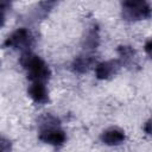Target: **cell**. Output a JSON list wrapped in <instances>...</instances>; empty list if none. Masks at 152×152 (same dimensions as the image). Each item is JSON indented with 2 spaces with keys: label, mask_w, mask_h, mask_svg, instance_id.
I'll list each match as a JSON object with an SVG mask.
<instances>
[{
  "label": "cell",
  "mask_w": 152,
  "mask_h": 152,
  "mask_svg": "<svg viewBox=\"0 0 152 152\" xmlns=\"http://www.w3.org/2000/svg\"><path fill=\"white\" fill-rule=\"evenodd\" d=\"M20 64L27 74V78L31 82H43L45 83L51 75L49 65L37 55L26 51L20 57Z\"/></svg>",
  "instance_id": "6da1fadb"
},
{
  "label": "cell",
  "mask_w": 152,
  "mask_h": 152,
  "mask_svg": "<svg viewBox=\"0 0 152 152\" xmlns=\"http://www.w3.org/2000/svg\"><path fill=\"white\" fill-rule=\"evenodd\" d=\"M151 15V7L147 0H122V17L126 20L135 21L147 19Z\"/></svg>",
  "instance_id": "7a4b0ae2"
},
{
  "label": "cell",
  "mask_w": 152,
  "mask_h": 152,
  "mask_svg": "<svg viewBox=\"0 0 152 152\" xmlns=\"http://www.w3.org/2000/svg\"><path fill=\"white\" fill-rule=\"evenodd\" d=\"M32 43V34L25 27L17 28L13 31L4 42V48L11 49H25L28 48Z\"/></svg>",
  "instance_id": "3957f363"
},
{
  "label": "cell",
  "mask_w": 152,
  "mask_h": 152,
  "mask_svg": "<svg viewBox=\"0 0 152 152\" xmlns=\"http://www.w3.org/2000/svg\"><path fill=\"white\" fill-rule=\"evenodd\" d=\"M39 139L49 145L61 146L65 142L66 135L62 129L58 128V126H52V127L42 128L39 133Z\"/></svg>",
  "instance_id": "277c9868"
},
{
  "label": "cell",
  "mask_w": 152,
  "mask_h": 152,
  "mask_svg": "<svg viewBox=\"0 0 152 152\" xmlns=\"http://www.w3.org/2000/svg\"><path fill=\"white\" fill-rule=\"evenodd\" d=\"M121 68V62L118 59H110L101 62L95 65V75L99 80H108L118 74Z\"/></svg>",
  "instance_id": "5b68a950"
},
{
  "label": "cell",
  "mask_w": 152,
  "mask_h": 152,
  "mask_svg": "<svg viewBox=\"0 0 152 152\" xmlns=\"http://www.w3.org/2000/svg\"><path fill=\"white\" fill-rule=\"evenodd\" d=\"M125 139H126L125 132L119 127H109V128L104 129L101 134L102 142L106 145H109V146L120 145L125 141Z\"/></svg>",
  "instance_id": "8992f818"
},
{
  "label": "cell",
  "mask_w": 152,
  "mask_h": 152,
  "mask_svg": "<svg viewBox=\"0 0 152 152\" xmlns=\"http://www.w3.org/2000/svg\"><path fill=\"white\" fill-rule=\"evenodd\" d=\"M27 93L36 103H45L49 101V91L43 82H32L27 89Z\"/></svg>",
  "instance_id": "52a82bcc"
},
{
  "label": "cell",
  "mask_w": 152,
  "mask_h": 152,
  "mask_svg": "<svg viewBox=\"0 0 152 152\" xmlns=\"http://www.w3.org/2000/svg\"><path fill=\"white\" fill-rule=\"evenodd\" d=\"M95 65H96L95 59L89 56H80V57L75 58V61L72 62L74 71L78 72V74H84V72L89 71Z\"/></svg>",
  "instance_id": "ba28073f"
},
{
  "label": "cell",
  "mask_w": 152,
  "mask_h": 152,
  "mask_svg": "<svg viewBox=\"0 0 152 152\" xmlns=\"http://www.w3.org/2000/svg\"><path fill=\"white\" fill-rule=\"evenodd\" d=\"M118 53L120 56V62L121 64L125 63V64H134V59H135V51L133 50V48L131 46H127V45H122V46H119L118 49Z\"/></svg>",
  "instance_id": "9c48e42d"
},
{
  "label": "cell",
  "mask_w": 152,
  "mask_h": 152,
  "mask_svg": "<svg viewBox=\"0 0 152 152\" xmlns=\"http://www.w3.org/2000/svg\"><path fill=\"white\" fill-rule=\"evenodd\" d=\"M97 44H99V34H97V31L94 30L93 27L84 38V46H87L88 49H95Z\"/></svg>",
  "instance_id": "30bf717a"
},
{
  "label": "cell",
  "mask_w": 152,
  "mask_h": 152,
  "mask_svg": "<svg viewBox=\"0 0 152 152\" xmlns=\"http://www.w3.org/2000/svg\"><path fill=\"white\" fill-rule=\"evenodd\" d=\"M12 0H0V27L5 23V13L11 7Z\"/></svg>",
  "instance_id": "8fae6325"
},
{
  "label": "cell",
  "mask_w": 152,
  "mask_h": 152,
  "mask_svg": "<svg viewBox=\"0 0 152 152\" xmlns=\"http://www.w3.org/2000/svg\"><path fill=\"white\" fill-rule=\"evenodd\" d=\"M11 148V142L7 139L0 138V151H7Z\"/></svg>",
  "instance_id": "7c38bea8"
},
{
  "label": "cell",
  "mask_w": 152,
  "mask_h": 152,
  "mask_svg": "<svg viewBox=\"0 0 152 152\" xmlns=\"http://www.w3.org/2000/svg\"><path fill=\"white\" fill-rule=\"evenodd\" d=\"M151 49H152V42L147 40L146 44H145V51H146L147 56H151Z\"/></svg>",
  "instance_id": "4fadbf2b"
},
{
  "label": "cell",
  "mask_w": 152,
  "mask_h": 152,
  "mask_svg": "<svg viewBox=\"0 0 152 152\" xmlns=\"http://www.w3.org/2000/svg\"><path fill=\"white\" fill-rule=\"evenodd\" d=\"M145 132L147 134H151V120H147V122L145 124V127H144Z\"/></svg>",
  "instance_id": "5bb4252c"
}]
</instances>
